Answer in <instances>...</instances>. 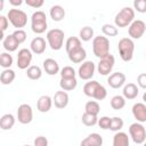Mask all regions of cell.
I'll return each instance as SVG.
<instances>
[{
  "instance_id": "28",
  "label": "cell",
  "mask_w": 146,
  "mask_h": 146,
  "mask_svg": "<svg viewBox=\"0 0 146 146\" xmlns=\"http://www.w3.org/2000/svg\"><path fill=\"white\" fill-rule=\"evenodd\" d=\"M78 86V81L76 78H72V79H62L59 81V87L62 90L64 91H72L76 88Z\"/></svg>"
},
{
  "instance_id": "1",
  "label": "cell",
  "mask_w": 146,
  "mask_h": 146,
  "mask_svg": "<svg viewBox=\"0 0 146 146\" xmlns=\"http://www.w3.org/2000/svg\"><path fill=\"white\" fill-rule=\"evenodd\" d=\"M83 94L96 100H103L107 96V91L104 86H102L96 80H90L83 86Z\"/></svg>"
},
{
  "instance_id": "10",
  "label": "cell",
  "mask_w": 146,
  "mask_h": 146,
  "mask_svg": "<svg viewBox=\"0 0 146 146\" xmlns=\"http://www.w3.org/2000/svg\"><path fill=\"white\" fill-rule=\"evenodd\" d=\"M17 120L22 124H29L33 120V111L31 105L22 104L17 108Z\"/></svg>"
},
{
  "instance_id": "50",
  "label": "cell",
  "mask_w": 146,
  "mask_h": 146,
  "mask_svg": "<svg viewBox=\"0 0 146 146\" xmlns=\"http://www.w3.org/2000/svg\"><path fill=\"white\" fill-rule=\"evenodd\" d=\"M24 146H31V145H24Z\"/></svg>"
},
{
  "instance_id": "45",
  "label": "cell",
  "mask_w": 146,
  "mask_h": 146,
  "mask_svg": "<svg viewBox=\"0 0 146 146\" xmlns=\"http://www.w3.org/2000/svg\"><path fill=\"white\" fill-rule=\"evenodd\" d=\"M137 83L140 88L146 90V73H140L137 76Z\"/></svg>"
},
{
  "instance_id": "3",
  "label": "cell",
  "mask_w": 146,
  "mask_h": 146,
  "mask_svg": "<svg viewBox=\"0 0 146 146\" xmlns=\"http://www.w3.org/2000/svg\"><path fill=\"white\" fill-rule=\"evenodd\" d=\"M117 50L120 54V57L123 62H130L133 57L135 51V42L130 38H122L119 40L117 43Z\"/></svg>"
},
{
  "instance_id": "5",
  "label": "cell",
  "mask_w": 146,
  "mask_h": 146,
  "mask_svg": "<svg viewBox=\"0 0 146 146\" xmlns=\"http://www.w3.org/2000/svg\"><path fill=\"white\" fill-rule=\"evenodd\" d=\"M47 26H48V23H47V16H46L44 11H42V10L34 11L31 16V29H32V31L36 34H41V33L46 32Z\"/></svg>"
},
{
  "instance_id": "20",
  "label": "cell",
  "mask_w": 146,
  "mask_h": 146,
  "mask_svg": "<svg viewBox=\"0 0 146 146\" xmlns=\"http://www.w3.org/2000/svg\"><path fill=\"white\" fill-rule=\"evenodd\" d=\"M102 145H103V137L97 132H92L88 135L80 143V146H102Z\"/></svg>"
},
{
  "instance_id": "51",
  "label": "cell",
  "mask_w": 146,
  "mask_h": 146,
  "mask_svg": "<svg viewBox=\"0 0 146 146\" xmlns=\"http://www.w3.org/2000/svg\"><path fill=\"white\" fill-rule=\"evenodd\" d=\"M145 56H146V52H145Z\"/></svg>"
},
{
  "instance_id": "18",
  "label": "cell",
  "mask_w": 146,
  "mask_h": 146,
  "mask_svg": "<svg viewBox=\"0 0 146 146\" xmlns=\"http://www.w3.org/2000/svg\"><path fill=\"white\" fill-rule=\"evenodd\" d=\"M30 49L33 54L41 55L46 50V40L42 36H35L30 43Z\"/></svg>"
},
{
  "instance_id": "2",
  "label": "cell",
  "mask_w": 146,
  "mask_h": 146,
  "mask_svg": "<svg viewBox=\"0 0 146 146\" xmlns=\"http://www.w3.org/2000/svg\"><path fill=\"white\" fill-rule=\"evenodd\" d=\"M92 51L94 55L102 59L110 55V41L106 36L97 35L92 39Z\"/></svg>"
},
{
  "instance_id": "48",
  "label": "cell",
  "mask_w": 146,
  "mask_h": 146,
  "mask_svg": "<svg viewBox=\"0 0 146 146\" xmlns=\"http://www.w3.org/2000/svg\"><path fill=\"white\" fill-rule=\"evenodd\" d=\"M3 8V1H1V5H0V10H2Z\"/></svg>"
},
{
  "instance_id": "49",
  "label": "cell",
  "mask_w": 146,
  "mask_h": 146,
  "mask_svg": "<svg viewBox=\"0 0 146 146\" xmlns=\"http://www.w3.org/2000/svg\"><path fill=\"white\" fill-rule=\"evenodd\" d=\"M143 145H144V146H146V141H145V143H144V144H143Z\"/></svg>"
},
{
  "instance_id": "47",
  "label": "cell",
  "mask_w": 146,
  "mask_h": 146,
  "mask_svg": "<svg viewBox=\"0 0 146 146\" xmlns=\"http://www.w3.org/2000/svg\"><path fill=\"white\" fill-rule=\"evenodd\" d=\"M143 100L146 103V91H145V92H144V95H143Z\"/></svg>"
},
{
  "instance_id": "32",
  "label": "cell",
  "mask_w": 146,
  "mask_h": 146,
  "mask_svg": "<svg viewBox=\"0 0 146 146\" xmlns=\"http://www.w3.org/2000/svg\"><path fill=\"white\" fill-rule=\"evenodd\" d=\"M79 36H80V40L82 41H90L91 39H94V29L91 26H83L80 32H79Z\"/></svg>"
},
{
  "instance_id": "25",
  "label": "cell",
  "mask_w": 146,
  "mask_h": 146,
  "mask_svg": "<svg viewBox=\"0 0 146 146\" xmlns=\"http://www.w3.org/2000/svg\"><path fill=\"white\" fill-rule=\"evenodd\" d=\"M15 121H16V119L13 114H10V113L3 114L0 119V128L2 130H10L14 127Z\"/></svg>"
},
{
  "instance_id": "42",
  "label": "cell",
  "mask_w": 146,
  "mask_h": 146,
  "mask_svg": "<svg viewBox=\"0 0 146 146\" xmlns=\"http://www.w3.org/2000/svg\"><path fill=\"white\" fill-rule=\"evenodd\" d=\"M8 25H9V19H8V17L1 15V16H0V29H1V34L5 33V31L7 30Z\"/></svg>"
},
{
  "instance_id": "6",
  "label": "cell",
  "mask_w": 146,
  "mask_h": 146,
  "mask_svg": "<svg viewBox=\"0 0 146 146\" xmlns=\"http://www.w3.org/2000/svg\"><path fill=\"white\" fill-rule=\"evenodd\" d=\"M7 17L11 23V25L17 30H22V27H24L27 24V15L22 9H17V8L9 9Z\"/></svg>"
},
{
  "instance_id": "17",
  "label": "cell",
  "mask_w": 146,
  "mask_h": 146,
  "mask_svg": "<svg viewBox=\"0 0 146 146\" xmlns=\"http://www.w3.org/2000/svg\"><path fill=\"white\" fill-rule=\"evenodd\" d=\"M67 56H68V59L72 63L79 64V63H83L84 62V59L87 57V51H86V49L83 47H79V48L70 51L67 54Z\"/></svg>"
},
{
  "instance_id": "36",
  "label": "cell",
  "mask_w": 146,
  "mask_h": 146,
  "mask_svg": "<svg viewBox=\"0 0 146 146\" xmlns=\"http://www.w3.org/2000/svg\"><path fill=\"white\" fill-rule=\"evenodd\" d=\"M102 32L106 36H116L119 34L117 27L113 24H104L102 26Z\"/></svg>"
},
{
  "instance_id": "34",
  "label": "cell",
  "mask_w": 146,
  "mask_h": 146,
  "mask_svg": "<svg viewBox=\"0 0 146 146\" xmlns=\"http://www.w3.org/2000/svg\"><path fill=\"white\" fill-rule=\"evenodd\" d=\"M81 121L86 127H94L98 123V117H97V115H92V114L84 112L81 116Z\"/></svg>"
},
{
  "instance_id": "33",
  "label": "cell",
  "mask_w": 146,
  "mask_h": 146,
  "mask_svg": "<svg viewBox=\"0 0 146 146\" xmlns=\"http://www.w3.org/2000/svg\"><path fill=\"white\" fill-rule=\"evenodd\" d=\"M99 111H100V106H99L98 102H96V100H89L84 105V112L86 113H89L92 115H98Z\"/></svg>"
},
{
  "instance_id": "24",
  "label": "cell",
  "mask_w": 146,
  "mask_h": 146,
  "mask_svg": "<svg viewBox=\"0 0 146 146\" xmlns=\"http://www.w3.org/2000/svg\"><path fill=\"white\" fill-rule=\"evenodd\" d=\"M65 14H66L65 13V9L60 5H55L49 10V15H50L51 19L55 21V22H60L62 19H64Z\"/></svg>"
},
{
  "instance_id": "22",
  "label": "cell",
  "mask_w": 146,
  "mask_h": 146,
  "mask_svg": "<svg viewBox=\"0 0 146 146\" xmlns=\"http://www.w3.org/2000/svg\"><path fill=\"white\" fill-rule=\"evenodd\" d=\"M122 94H123V97L125 99H135L139 94V88L137 87V84L129 82V83L124 84Z\"/></svg>"
},
{
  "instance_id": "30",
  "label": "cell",
  "mask_w": 146,
  "mask_h": 146,
  "mask_svg": "<svg viewBox=\"0 0 146 146\" xmlns=\"http://www.w3.org/2000/svg\"><path fill=\"white\" fill-rule=\"evenodd\" d=\"M26 75L30 80H39L42 75V70L38 65H31L26 70Z\"/></svg>"
},
{
  "instance_id": "16",
  "label": "cell",
  "mask_w": 146,
  "mask_h": 146,
  "mask_svg": "<svg viewBox=\"0 0 146 146\" xmlns=\"http://www.w3.org/2000/svg\"><path fill=\"white\" fill-rule=\"evenodd\" d=\"M132 115L139 123L146 122V105L144 103H136L132 106Z\"/></svg>"
},
{
  "instance_id": "38",
  "label": "cell",
  "mask_w": 146,
  "mask_h": 146,
  "mask_svg": "<svg viewBox=\"0 0 146 146\" xmlns=\"http://www.w3.org/2000/svg\"><path fill=\"white\" fill-rule=\"evenodd\" d=\"M75 71L72 66H64L60 70V78L62 79H72L75 78Z\"/></svg>"
},
{
  "instance_id": "41",
  "label": "cell",
  "mask_w": 146,
  "mask_h": 146,
  "mask_svg": "<svg viewBox=\"0 0 146 146\" xmlns=\"http://www.w3.org/2000/svg\"><path fill=\"white\" fill-rule=\"evenodd\" d=\"M13 35L15 36V39L18 41V43H23L25 40H26V32L22 29V30H16L13 32Z\"/></svg>"
},
{
  "instance_id": "43",
  "label": "cell",
  "mask_w": 146,
  "mask_h": 146,
  "mask_svg": "<svg viewBox=\"0 0 146 146\" xmlns=\"http://www.w3.org/2000/svg\"><path fill=\"white\" fill-rule=\"evenodd\" d=\"M33 146H48V139L43 136H38L34 139Z\"/></svg>"
},
{
  "instance_id": "26",
  "label": "cell",
  "mask_w": 146,
  "mask_h": 146,
  "mask_svg": "<svg viewBox=\"0 0 146 146\" xmlns=\"http://www.w3.org/2000/svg\"><path fill=\"white\" fill-rule=\"evenodd\" d=\"M129 137L123 131H117L113 136V146H129Z\"/></svg>"
},
{
  "instance_id": "27",
  "label": "cell",
  "mask_w": 146,
  "mask_h": 146,
  "mask_svg": "<svg viewBox=\"0 0 146 146\" xmlns=\"http://www.w3.org/2000/svg\"><path fill=\"white\" fill-rule=\"evenodd\" d=\"M15 78H16L15 71L11 70V68H6V70H3V71L1 72V74H0V82H1L2 84L7 86V84L13 83L14 80H15Z\"/></svg>"
},
{
  "instance_id": "4",
  "label": "cell",
  "mask_w": 146,
  "mask_h": 146,
  "mask_svg": "<svg viewBox=\"0 0 146 146\" xmlns=\"http://www.w3.org/2000/svg\"><path fill=\"white\" fill-rule=\"evenodd\" d=\"M135 21V10L131 7H123L114 18V23L116 27H125L129 26Z\"/></svg>"
},
{
  "instance_id": "9",
  "label": "cell",
  "mask_w": 146,
  "mask_h": 146,
  "mask_svg": "<svg viewBox=\"0 0 146 146\" xmlns=\"http://www.w3.org/2000/svg\"><path fill=\"white\" fill-rule=\"evenodd\" d=\"M33 52L31 51V49H27V48H22L18 50V54H17V67L21 68V70H27L31 65V62H32V55Z\"/></svg>"
},
{
  "instance_id": "44",
  "label": "cell",
  "mask_w": 146,
  "mask_h": 146,
  "mask_svg": "<svg viewBox=\"0 0 146 146\" xmlns=\"http://www.w3.org/2000/svg\"><path fill=\"white\" fill-rule=\"evenodd\" d=\"M25 3L27 5V6H30V7H32V8H40V7H42L43 6V0H26L25 1Z\"/></svg>"
},
{
  "instance_id": "14",
  "label": "cell",
  "mask_w": 146,
  "mask_h": 146,
  "mask_svg": "<svg viewBox=\"0 0 146 146\" xmlns=\"http://www.w3.org/2000/svg\"><path fill=\"white\" fill-rule=\"evenodd\" d=\"M125 74L122 73V72H114V73H111L107 78V83L111 88L113 89H119L121 87L124 86L125 83Z\"/></svg>"
},
{
  "instance_id": "39",
  "label": "cell",
  "mask_w": 146,
  "mask_h": 146,
  "mask_svg": "<svg viewBox=\"0 0 146 146\" xmlns=\"http://www.w3.org/2000/svg\"><path fill=\"white\" fill-rule=\"evenodd\" d=\"M133 10H137L140 14L146 13V0H135L133 1Z\"/></svg>"
},
{
  "instance_id": "21",
  "label": "cell",
  "mask_w": 146,
  "mask_h": 146,
  "mask_svg": "<svg viewBox=\"0 0 146 146\" xmlns=\"http://www.w3.org/2000/svg\"><path fill=\"white\" fill-rule=\"evenodd\" d=\"M42 66L44 72L49 75H56L59 73V64L54 58H46L42 63Z\"/></svg>"
},
{
  "instance_id": "35",
  "label": "cell",
  "mask_w": 146,
  "mask_h": 146,
  "mask_svg": "<svg viewBox=\"0 0 146 146\" xmlns=\"http://www.w3.org/2000/svg\"><path fill=\"white\" fill-rule=\"evenodd\" d=\"M13 56L9 52H1L0 55V66L6 68H10V66L13 65Z\"/></svg>"
},
{
  "instance_id": "29",
  "label": "cell",
  "mask_w": 146,
  "mask_h": 146,
  "mask_svg": "<svg viewBox=\"0 0 146 146\" xmlns=\"http://www.w3.org/2000/svg\"><path fill=\"white\" fill-rule=\"evenodd\" d=\"M79 47H82L81 46V40L80 38H76V36H70L66 42H65V49H66V52L68 54L70 51L79 48Z\"/></svg>"
},
{
  "instance_id": "8",
  "label": "cell",
  "mask_w": 146,
  "mask_h": 146,
  "mask_svg": "<svg viewBox=\"0 0 146 146\" xmlns=\"http://www.w3.org/2000/svg\"><path fill=\"white\" fill-rule=\"evenodd\" d=\"M129 135L135 144H144L146 141V129L139 122L131 123L129 127Z\"/></svg>"
},
{
  "instance_id": "12",
  "label": "cell",
  "mask_w": 146,
  "mask_h": 146,
  "mask_svg": "<svg viewBox=\"0 0 146 146\" xmlns=\"http://www.w3.org/2000/svg\"><path fill=\"white\" fill-rule=\"evenodd\" d=\"M95 70H96V65L92 60H84L80 65V67L78 70V74H79L80 79L90 81L95 74Z\"/></svg>"
},
{
  "instance_id": "31",
  "label": "cell",
  "mask_w": 146,
  "mask_h": 146,
  "mask_svg": "<svg viewBox=\"0 0 146 146\" xmlns=\"http://www.w3.org/2000/svg\"><path fill=\"white\" fill-rule=\"evenodd\" d=\"M110 104H111V107L113 110H116V111L122 110L125 106V98L121 95H115V96L112 97Z\"/></svg>"
},
{
  "instance_id": "46",
  "label": "cell",
  "mask_w": 146,
  "mask_h": 146,
  "mask_svg": "<svg viewBox=\"0 0 146 146\" xmlns=\"http://www.w3.org/2000/svg\"><path fill=\"white\" fill-rule=\"evenodd\" d=\"M9 3H10L11 6L16 7V6H21V5L23 3V0H9Z\"/></svg>"
},
{
  "instance_id": "13",
  "label": "cell",
  "mask_w": 146,
  "mask_h": 146,
  "mask_svg": "<svg viewBox=\"0 0 146 146\" xmlns=\"http://www.w3.org/2000/svg\"><path fill=\"white\" fill-rule=\"evenodd\" d=\"M146 31V24L141 19H135L128 27L130 39H140Z\"/></svg>"
},
{
  "instance_id": "11",
  "label": "cell",
  "mask_w": 146,
  "mask_h": 146,
  "mask_svg": "<svg viewBox=\"0 0 146 146\" xmlns=\"http://www.w3.org/2000/svg\"><path fill=\"white\" fill-rule=\"evenodd\" d=\"M114 63H115V58L113 55H107L106 57L99 59L98 64H97V71L99 74L102 75H110V73L112 72L113 67H114Z\"/></svg>"
},
{
  "instance_id": "19",
  "label": "cell",
  "mask_w": 146,
  "mask_h": 146,
  "mask_svg": "<svg viewBox=\"0 0 146 146\" xmlns=\"http://www.w3.org/2000/svg\"><path fill=\"white\" fill-rule=\"evenodd\" d=\"M52 98L48 95H42L39 97L38 102H36V108L39 112L41 113H47L50 111L51 106H52Z\"/></svg>"
},
{
  "instance_id": "15",
  "label": "cell",
  "mask_w": 146,
  "mask_h": 146,
  "mask_svg": "<svg viewBox=\"0 0 146 146\" xmlns=\"http://www.w3.org/2000/svg\"><path fill=\"white\" fill-rule=\"evenodd\" d=\"M68 102H70V97H68V94L64 90H59V91H56L54 97H52V103L55 105V107L62 110V108H65L67 105H68Z\"/></svg>"
},
{
  "instance_id": "7",
  "label": "cell",
  "mask_w": 146,
  "mask_h": 146,
  "mask_svg": "<svg viewBox=\"0 0 146 146\" xmlns=\"http://www.w3.org/2000/svg\"><path fill=\"white\" fill-rule=\"evenodd\" d=\"M64 32L60 29H51L47 32V41L52 50H59L64 46Z\"/></svg>"
},
{
  "instance_id": "40",
  "label": "cell",
  "mask_w": 146,
  "mask_h": 146,
  "mask_svg": "<svg viewBox=\"0 0 146 146\" xmlns=\"http://www.w3.org/2000/svg\"><path fill=\"white\" fill-rule=\"evenodd\" d=\"M111 119L112 117H108V116H102L100 119H98V125L100 129L103 130H107L110 129V125H111Z\"/></svg>"
},
{
  "instance_id": "23",
  "label": "cell",
  "mask_w": 146,
  "mask_h": 146,
  "mask_svg": "<svg viewBox=\"0 0 146 146\" xmlns=\"http://www.w3.org/2000/svg\"><path fill=\"white\" fill-rule=\"evenodd\" d=\"M2 46H3V48L8 52H13V51H16L17 50L19 43L15 39V36L13 35V33H11V34H8V35L5 36V39L2 40Z\"/></svg>"
},
{
  "instance_id": "37",
  "label": "cell",
  "mask_w": 146,
  "mask_h": 146,
  "mask_svg": "<svg viewBox=\"0 0 146 146\" xmlns=\"http://www.w3.org/2000/svg\"><path fill=\"white\" fill-rule=\"evenodd\" d=\"M123 124H124V122H123V120H122L120 116H114V117L111 119L110 130L117 132V131H120V130L123 128Z\"/></svg>"
}]
</instances>
